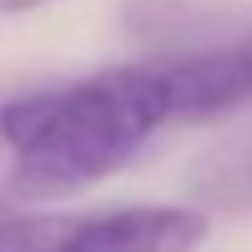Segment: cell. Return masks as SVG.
<instances>
[{"mask_svg":"<svg viewBox=\"0 0 252 252\" xmlns=\"http://www.w3.org/2000/svg\"><path fill=\"white\" fill-rule=\"evenodd\" d=\"M38 4H51V0H0V13H26V9H38Z\"/></svg>","mask_w":252,"mask_h":252,"instance_id":"cell-5","label":"cell"},{"mask_svg":"<svg viewBox=\"0 0 252 252\" xmlns=\"http://www.w3.org/2000/svg\"><path fill=\"white\" fill-rule=\"evenodd\" d=\"M168 122H210L252 101V51H202L156 63Z\"/></svg>","mask_w":252,"mask_h":252,"instance_id":"cell-3","label":"cell"},{"mask_svg":"<svg viewBox=\"0 0 252 252\" xmlns=\"http://www.w3.org/2000/svg\"><path fill=\"white\" fill-rule=\"evenodd\" d=\"M160 126H168V101L156 63L9 101L0 105V139L13 147L9 198H72L118 172Z\"/></svg>","mask_w":252,"mask_h":252,"instance_id":"cell-1","label":"cell"},{"mask_svg":"<svg viewBox=\"0 0 252 252\" xmlns=\"http://www.w3.org/2000/svg\"><path fill=\"white\" fill-rule=\"evenodd\" d=\"M80 215H0V252H67V235H72Z\"/></svg>","mask_w":252,"mask_h":252,"instance_id":"cell-4","label":"cell"},{"mask_svg":"<svg viewBox=\"0 0 252 252\" xmlns=\"http://www.w3.org/2000/svg\"><path fill=\"white\" fill-rule=\"evenodd\" d=\"M210 223L189 206H130L109 215H80L67 252H193Z\"/></svg>","mask_w":252,"mask_h":252,"instance_id":"cell-2","label":"cell"}]
</instances>
